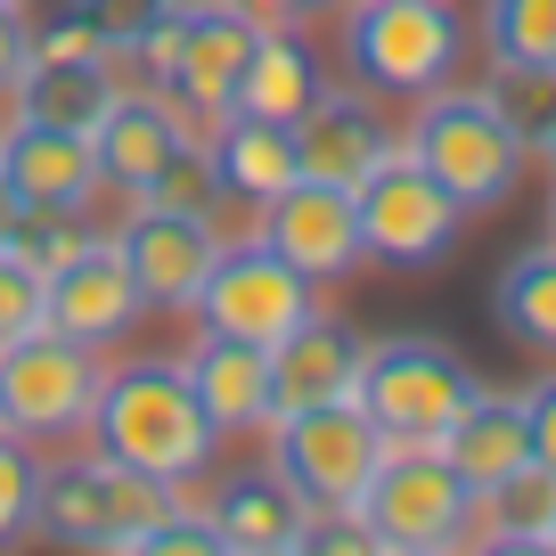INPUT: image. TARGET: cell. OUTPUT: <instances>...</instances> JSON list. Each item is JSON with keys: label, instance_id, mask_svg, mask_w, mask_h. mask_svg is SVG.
Segmentation results:
<instances>
[{"label": "cell", "instance_id": "1", "mask_svg": "<svg viewBox=\"0 0 556 556\" xmlns=\"http://www.w3.org/2000/svg\"><path fill=\"white\" fill-rule=\"evenodd\" d=\"M90 451L123 458V467L156 475V483H197L222 458V434L205 426V401H197L189 368L164 361V352H139V361H106L99 401H90Z\"/></svg>", "mask_w": 556, "mask_h": 556}, {"label": "cell", "instance_id": "2", "mask_svg": "<svg viewBox=\"0 0 556 556\" xmlns=\"http://www.w3.org/2000/svg\"><path fill=\"white\" fill-rule=\"evenodd\" d=\"M401 148L458 197L467 222L475 213H500L507 197H523V173H532V139H523L516 123L500 115V99H491L483 83H467V74L426 90V99L409 106Z\"/></svg>", "mask_w": 556, "mask_h": 556}, {"label": "cell", "instance_id": "3", "mask_svg": "<svg viewBox=\"0 0 556 556\" xmlns=\"http://www.w3.org/2000/svg\"><path fill=\"white\" fill-rule=\"evenodd\" d=\"M164 516H180L173 483L123 467L106 451H66L41 458V500H34V532L58 548H99V556H139V540Z\"/></svg>", "mask_w": 556, "mask_h": 556}, {"label": "cell", "instance_id": "4", "mask_svg": "<svg viewBox=\"0 0 556 556\" xmlns=\"http://www.w3.org/2000/svg\"><path fill=\"white\" fill-rule=\"evenodd\" d=\"M336 25H344V74L384 106H417L426 90L467 74L458 0H352Z\"/></svg>", "mask_w": 556, "mask_h": 556}, {"label": "cell", "instance_id": "5", "mask_svg": "<svg viewBox=\"0 0 556 556\" xmlns=\"http://www.w3.org/2000/svg\"><path fill=\"white\" fill-rule=\"evenodd\" d=\"M475 393H483V377H475L442 336H417V328L409 336H368L361 384H352V401L368 409L384 451H434L458 417H467Z\"/></svg>", "mask_w": 556, "mask_h": 556}, {"label": "cell", "instance_id": "6", "mask_svg": "<svg viewBox=\"0 0 556 556\" xmlns=\"http://www.w3.org/2000/svg\"><path fill=\"white\" fill-rule=\"evenodd\" d=\"M352 516L377 532V556H451L475 532V491L442 451H384Z\"/></svg>", "mask_w": 556, "mask_h": 556}, {"label": "cell", "instance_id": "7", "mask_svg": "<svg viewBox=\"0 0 556 556\" xmlns=\"http://www.w3.org/2000/svg\"><path fill=\"white\" fill-rule=\"evenodd\" d=\"M99 377H106V352L74 344V336H58V328L17 336V344H0V426L41 442V451L83 442Z\"/></svg>", "mask_w": 556, "mask_h": 556}, {"label": "cell", "instance_id": "8", "mask_svg": "<svg viewBox=\"0 0 556 556\" xmlns=\"http://www.w3.org/2000/svg\"><path fill=\"white\" fill-rule=\"evenodd\" d=\"M352 213H361V254L377 262V270H442V262L458 254V229H467L458 197L442 189L409 148H393V156L352 189Z\"/></svg>", "mask_w": 556, "mask_h": 556}, {"label": "cell", "instance_id": "9", "mask_svg": "<svg viewBox=\"0 0 556 556\" xmlns=\"http://www.w3.org/2000/svg\"><path fill=\"white\" fill-rule=\"evenodd\" d=\"M262 442H270V467L303 491L312 516H344V507H361L368 475H377V458H384V434L368 426L361 401L287 409V417H270V434H262Z\"/></svg>", "mask_w": 556, "mask_h": 556}, {"label": "cell", "instance_id": "10", "mask_svg": "<svg viewBox=\"0 0 556 556\" xmlns=\"http://www.w3.org/2000/svg\"><path fill=\"white\" fill-rule=\"evenodd\" d=\"M319 312V278H303L287 254L245 229V238L222 245V262L205 270V295H197V328H222V336H245V344H278L287 328Z\"/></svg>", "mask_w": 556, "mask_h": 556}, {"label": "cell", "instance_id": "11", "mask_svg": "<svg viewBox=\"0 0 556 556\" xmlns=\"http://www.w3.org/2000/svg\"><path fill=\"white\" fill-rule=\"evenodd\" d=\"M115 254L131 262L139 278V303L148 312H197V295H205V270L222 262V222H205V213H173V205H148V197H123L115 213Z\"/></svg>", "mask_w": 556, "mask_h": 556}, {"label": "cell", "instance_id": "12", "mask_svg": "<svg viewBox=\"0 0 556 556\" xmlns=\"http://www.w3.org/2000/svg\"><path fill=\"white\" fill-rule=\"evenodd\" d=\"M254 41L262 34L229 0H180V41H173V66L156 74V90L197 131H213V123L238 106V74H245V58H254Z\"/></svg>", "mask_w": 556, "mask_h": 556}, {"label": "cell", "instance_id": "13", "mask_svg": "<svg viewBox=\"0 0 556 556\" xmlns=\"http://www.w3.org/2000/svg\"><path fill=\"white\" fill-rule=\"evenodd\" d=\"M254 238L270 245V254H287L303 278H319V287H336V278L368 270L352 189H328V180H295V189H278L270 205L254 213Z\"/></svg>", "mask_w": 556, "mask_h": 556}, {"label": "cell", "instance_id": "14", "mask_svg": "<svg viewBox=\"0 0 556 556\" xmlns=\"http://www.w3.org/2000/svg\"><path fill=\"white\" fill-rule=\"evenodd\" d=\"M393 148H401L393 115H384V99H377V90H361V83H328L312 99V115L295 123L303 180H328V189H361Z\"/></svg>", "mask_w": 556, "mask_h": 556}, {"label": "cell", "instance_id": "15", "mask_svg": "<svg viewBox=\"0 0 556 556\" xmlns=\"http://www.w3.org/2000/svg\"><path fill=\"white\" fill-rule=\"evenodd\" d=\"M139 312H148V303H139V278H131V262L115 254L106 229L66 270H50V328L74 336V344H90V352H123L131 328H139Z\"/></svg>", "mask_w": 556, "mask_h": 556}, {"label": "cell", "instance_id": "16", "mask_svg": "<svg viewBox=\"0 0 556 556\" xmlns=\"http://www.w3.org/2000/svg\"><path fill=\"white\" fill-rule=\"evenodd\" d=\"M180 368H189L197 401H205V426L222 442H262L270 434V344H245V336H222V328H197L189 352H180Z\"/></svg>", "mask_w": 556, "mask_h": 556}, {"label": "cell", "instance_id": "17", "mask_svg": "<svg viewBox=\"0 0 556 556\" xmlns=\"http://www.w3.org/2000/svg\"><path fill=\"white\" fill-rule=\"evenodd\" d=\"M180 139H197V123L180 115L173 99H164L156 83H123L115 106L99 115V131H90V156H99V189L106 197H139L148 180L173 164Z\"/></svg>", "mask_w": 556, "mask_h": 556}, {"label": "cell", "instance_id": "18", "mask_svg": "<svg viewBox=\"0 0 556 556\" xmlns=\"http://www.w3.org/2000/svg\"><path fill=\"white\" fill-rule=\"evenodd\" d=\"M205 523H213L222 556H303L312 507L278 467H238L205 491Z\"/></svg>", "mask_w": 556, "mask_h": 556}, {"label": "cell", "instance_id": "19", "mask_svg": "<svg viewBox=\"0 0 556 556\" xmlns=\"http://www.w3.org/2000/svg\"><path fill=\"white\" fill-rule=\"evenodd\" d=\"M361 352H368V336L352 328L344 312H328V303H319L303 328H287L270 344V401H278V417L287 409H319V401H352Z\"/></svg>", "mask_w": 556, "mask_h": 556}, {"label": "cell", "instance_id": "20", "mask_svg": "<svg viewBox=\"0 0 556 556\" xmlns=\"http://www.w3.org/2000/svg\"><path fill=\"white\" fill-rule=\"evenodd\" d=\"M0 173L25 205H99V156H90L83 131H58V123H9L0 131Z\"/></svg>", "mask_w": 556, "mask_h": 556}, {"label": "cell", "instance_id": "21", "mask_svg": "<svg viewBox=\"0 0 556 556\" xmlns=\"http://www.w3.org/2000/svg\"><path fill=\"white\" fill-rule=\"evenodd\" d=\"M213 173H222V197L254 222L278 189H295V123H262V115H222L213 123Z\"/></svg>", "mask_w": 556, "mask_h": 556}, {"label": "cell", "instance_id": "22", "mask_svg": "<svg viewBox=\"0 0 556 556\" xmlns=\"http://www.w3.org/2000/svg\"><path fill=\"white\" fill-rule=\"evenodd\" d=\"M434 451L458 467L467 491L507 483L516 467H532V417H523V393H491V384H483V393L467 401V417H458Z\"/></svg>", "mask_w": 556, "mask_h": 556}, {"label": "cell", "instance_id": "23", "mask_svg": "<svg viewBox=\"0 0 556 556\" xmlns=\"http://www.w3.org/2000/svg\"><path fill=\"white\" fill-rule=\"evenodd\" d=\"M319 90H328V58L303 41V25H287V34H262L254 41V58H245V74H238V106H229V115L303 123Z\"/></svg>", "mask_w": 556, "mask_h": 556}, {"label": "cell", "instance_id": "24", "mask_svg": "<svg viewBox=\"0 0 556 556\" xmlns=\"http://www.w3.org/2000/svg\"><path fill=\"white\" fill-rule=\"evenodd\" d=\"M17 115L25 123H58V131H99V115L115 106V66L106 58H66V66H50V58H25V74L17 83Z\"/></svg>", "mask_w": 556, "mask_h": 556}, {"label": "cell", "instance_id": "25", "mask_svg": "<svg viewBox=\"0 0 556 556\" xmlns=\"http://www.w3.org/2000/svg\"><path fill=\"white\" fill-rule=\"evenodd\" d=\"M491 328H500L516 352L556 361V238L507 254V270L491 278Z\"/></svg>", "mask_w": 556, "mask_h": 556}, {"label": "cell", "instance_id": "26", "mask_svg": "<svg viewBox=\"0 0 556 556\" xmlns=\"http://www.w3.org/2000/svg\"><path fill=\"white\" fill-rule=\"evenodd\" d=\"M548 523H556V467H516L507 483L475 491V532L467 548H500V556H523V548H548Z\"/></svg>", "mask_w": 556, "mask_h": 556}, {"label": "cell", "instance_id": "27", "mask_svg": "<svg viewBox=\"0 0 556 556\" xmlns=\"http://www.w3.org/2000/svg\"><path fill=\"white\" fill-rule=\"evenodd\" d=\"M475 41L491 66L556 74V0H483L475 9Z\"/></svg>", "mask_w": 556, "mask_h": 556}, {"label": "cell", "instance_id": "28", "mask_svg": "<svg viewBox=\"0 0 556 556\" xmlns=\"http://www.w3.org/2000/svg\"><path fill=\"white\" fill-rule=\"evenodd\" d=\"M99 238V222H90V205H17V222H9V254L25 262V270H66L74 254H83V245Z\"/></svg>", "mask_w": 556, "mask_h": 556}, {"label": "cell", "instance_id": "29", "mask_svg": "<svg viewBox=\"0 0 556 556\" xmlns=\"http://www.w3.org/2000/svg\"><path fill=\"white\" fill-rule=\"evenodd\" d=\"M139 197H148V205H173V213H205V222H222L229 197H222V173H213V131L180 139L173 164H164V173L148 180ZM222 238H229V229H222Z\"/></svg>", "mask_w": 556, "mask_h": 556}, {"label": "cell", "instance_id": "30", "mask_svg": "<svg viewBox=\"0 0 556 556\" xmlns=\"http://www.w3.org/2000/svg\"><path fill=\"white\" fill-rule=\"evenodd\" d=\"M34 500H41V442L0 426V548L34 540Z\"/></svg>", "mask_w": 556, "mask_h": 556}, {"label": "cell", "instance_id": "31", "mask_svg": "<svg viewBox=\"0 0 556 556\" xmlns=\"http://www.w3.org/2000/svg\"><path fill=\"white\" fill-rule=\"evenodd\" d=\"M483 90H491V99H500V115H507V123H516V131H523V139H532V148H540V131H548V123H556V74L491 66V74H483Z\"/></svg>", "mask_w": 556, "mask_h": 556}, {"label": "cell", "instance_id": "32", "mask_svg": "<svg viewBox=\"0 0 556 556\" xmlns=\"http://www.w3.org/2000/svg\"><path fill=\"white\" fill-rule=\"evenodd\" d=\"M50 328V278L25 270L9 245H0V344H17V336Z\"/></svg>", "mask_w": 556, "mask_h": 556}, {"label": "cell", "instance_id": "33", "mask_svg": "<svg viewBox=\"0 0 556 556\" xmlns=\"http://www.w3.org/2000/svg\"><path fill=\"white\" fill-rule=\"evenodd\" d=\"M25 58H50V66H66V58H106V41L90 34L83 9H58V17H25Z\"/></svg>", "mask_w": 556, "mask_h": 556}, {"label": "cell", "instance_id": "34", "mask_svg": "<svg viewBox=\"0 0 556 556\" xmlns=\"http://www.w3.org/2000/svg\"><path fill=\"white\" fill-rule=\"evenodd\" d=\"M66 9H83L90 17V34L106 41V50H139V34L173 9V0H66Z\"/></svg>", "mask_w": 556, "mask_h": 556}, {"label": "cell", "instance_id": "35", "mask_svg": "<svg viewBox=\"0 0 556 556\" xmlns=\"http://www.w3.org/2000/svg\"><path fill=\"white\" fill-rule=\"evenodd\" d=\"M303 556H377V532H368L361 516H312V532H303Z\"/></svg>", "mask_w": 556, "mask_h": 556}, {"label": "cell", "instance_id": "36", "mask_svg": "<svg viewBox=\"0 0 556 556\" xmlns=\"http://www.w3.org/2000/svg\"><path fill=\"white\" fill-rule=\"evenodd\" d=\"M523 417H532V458H540V467H556V368L523 384Z\"/></svg>", "mask_w": 556, "mask_h": 556}, {"label": "cell", "instance_id": "37", "mask_svg": "<svg viewBox=\"0 0 556 556\" xmlns=\"http://www.w3.org/2000/svg\"><path fill=\"white\" fill-rule=\"evenodd\" d=\"M254 34H287V25H303V0H229Z\"/></svg>", "mask_w": 556, "mask_h": 556}, {"label": "cell", "instance_id": "38", "mask_svg": "<svg viewBox=\"0 0 556 556\" xmlns=\"http://www.w3.org/2000/svg\"><path fill=\"white\" fill-rule=\"evenodd\" d=\"M25 17H34V9H0V90L25 74Z\"/></svg>", "mask_w": 556, "mask_h": 556}, {"label": "cell", "instance_id": "39", "mask_svg": "<svg viewBox=\"0 0 556 556\" xmlns=\"http://www.w3.org/2000/svg\"><path fill=\"white\" fill-rule=\"evenodd\" d=\"M17 205H25V197L9 189V173H0V238H9V222H17Z\"/></svg>", "mask_w": 556, "mask_h": 556}, {"label": "cell", "instance_id": "40", "mask_svg": "<svg viewBox=\"0 0 556 556\" xmlns=\"http://www.w3.org/2000/svg\"><path fill=\"white\" fill-rule=\"evenodd\" d=\"M532 156L548 164V180H556V123H548V131H540V148H532Z\"/></svg>", "mask_w": 556, "mask_h": 556}, {"label": "cell", "instance_id": "41", "mask_svg": "<svg viewBox=\"0 0 556 556\" xmlns=\"http://www.w3.org/2000/svg\"><path fill=\"white\" fill-rule=\"evenodd\" d=\"M352 0H303V17H344Z\"/></svg>", "mask_w": 556, "mask_h": 556}, {"label": "cell", "instance_id": "42", "mask_svg": "<svg viewBox=\"0 0 556 556\" xmlns=\"http://www.w3.org/2000/svg\"><path fill=\"white\" fill-rule=\"evenodd\" d=\"M0 123H17V90H0Z\"/></svg>", "mask_w": 556, "mask_h": 556}, {"label": "cell", "instance_id": "43", "mask_svg": "<svg viewBox=\"0 0 556 556\" xmlns=\"http://www.w3.org/2000/svg\"><path fill=\"white\" fill-rule=\"evenodd\" d=\"M540 238H556V189H548V229H540Z\"/></svg>", "mask_w": 556, "mask_h": 556}, {"label": "cell", "instance_id": "44", "mask_svg": "<svg viewBox=\"0 0 556 556\" xmlns=\"http://www.w3.org/2000/svg\"><path fill=\"white\" fill-rule=\"evenodd\" d=\"M0 9H34V0H0Z\"/></svg>", "mask_w": 556, "mask_h": 556}, {"label": "cell", "instance_id": "45", "mask_svg": "<svg viewBox=\"0 0 556 556\" xmlns=\"http://www.w3.org/2000/svg\"><path fill=\"white\" fill-rule=\"evenodd\" d=\"M548 556H556V523H548Z\"/></svg>", "mask_w": 556, "mask_h": 556}]
</instances>
